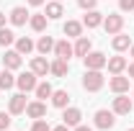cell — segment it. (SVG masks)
<instances>
[{
    "label": "cell",
    "instance_id": "6da1fadb",
    "mask_svg": "<svg viewBox=\"0 0 134 131\" xmlns=\"http://www.w3.org/2000/svg\"><path fill=\"white\" fill-rule=\"evenodd\" d=\"M103 85H106V77H103L100 69H85V75H83V90H88V93H98Z\"/></svg>",
    "mask_w": 134,
    "mask_h": 131
},
{
    "label": "cell",
    "instance_id": "7a4b0ae2",
    "mask_svg": "<svg viewBox=\"0 0 134 131\" xmlns=\"http://www.w3.org/2000/svg\"><path fill=\"white\" fill-rule=\"evenodd\" d=\"M93 121H96V129L111 131L114 126H116V113H114V111H108V108H100V111H96Z\"/></svg>",
    "mask_w": 134,
    "mask_h": 131
},
{
    "label": "cell",
    "instance_id": "8fae6325",
    "mask_svg": "<svg viewBox=\"0 0 134 131\" xmlns=\"http://www.w3.org/2000/svg\"><path fill=\"white\" fill-rule=\"evenodd\" d=\"M26 116L29 118H47V103L44 100H31L29 105H26Z\"/></svg>",
    "mask_w": 134,
    "mask_h": 131
},
{
    "label": "cell",
    "instance_id": "30bf717a",
    "mask_svg": "<svg viewBox=\"0 0 134 131\" xmlns=\"http://www.w3.org/2000/svg\"><path fill=\"white\" fill-rule=\"evenodd\" d=\"M29 18H31V13L26 10V5H16V8L10 10L8 21H10L13 26H26V23H29Z\"/></svg>",
    "mask_w": 134,
    "mask_h": 131
},
{
    "label": "cell",
    "instance_id": "5bb4252c",
    "mask_svg": "<svg viewBox=\"0 0 134 131\" xmlns=\"http://www.w3.org/2000/svg\"><path fill=\"white\" fill-rule=\"evenodd\" d=\"M132 44H134V41H132V36H129V33H116V36L111 39V46H114V51H116V54L126 51Z\"/></svg>",
    "mask_w": 134,
    "mask_h": 131
},
{
    "label": "cell",
    "instance_id": "836d02e7",
    "mask_svg": "<svg viewBox=\"0 0 134 131\" xmlns=\"http://www.w3.org/2000/svg\"><path fill=\"white\" fill-rule=\"evenodd\" d=\"M26 3H29V5H34V8H39V5H44L47 0H26Z\"/></svg>",
    "mask_w": 134,
    "mask_h": 131
},
{
    "label": "cell",
    "instance_id": "484cf974",
    "mask_svg": "<svg viewBox=\"0 0 134 131\" xmlns=\"http://www.w3.org/2000/svg\"><path fill=\"white\" fill-rule=\"evenodd\" d=\"M36 51H39L41 57H47L49 51H54V39H52V36H41V39L36 41Z\"/></svg>",
    "mask_w": 134,
    "mask_h": 131
},
{
    "label": "cell",
    "instance_id": "8d00e7d4",
    "mask_svg": "<svg viewBox=\"0 0 134 131\" xmlns=\"http://www.w3.org/2000/svg\"><path fill=\"white\" fill-rule=\"evenodd\" d=\"M5 21H8V16H5V13H3V10H0V28H3V26H5Z\"/></svg>",
    "mask_w": 134,
    "mask_h": 131
},
{
    "label": "cell",
    "instance_id": "7c38bea8",
    "mask_svg": "<svg viewBox=\"0 0 134 131\" xmlns=\"http://www.w3.org/2000/svg\"><path fill=\"white\" fill-rule=\"evenodd\" d=\"M54 57H59V59H67V62H70V57H75V49H72V44H70L67 39H59V41H54Z\"/></svg>",
    "mask_w": 134,
    "mask_h": 131
},
{
    "label": "cell",
    "instance_id": "ffe728a7",
    "mask_svg": "<svg viewBox=\"0 0 134 131\" xmlns=\"http://www.w3.org/2000/svg\"><path fill=\"white\" fill-rule=\"evenodd\" d=\"M83 21H67L65 26H62V33H65L67 39H77V36H83Z\"/></svg>",
    "mask_w": 134,
    "mask_h": 131
},
{
    "label": "cell",
    "instance_id": "3957f363",
    "mask_svg": "<svg viewBox=\"0 0 134 131\" xmlns=\"http://www.w3.org/2000/svg\"><path fill=\"white\" fill-rule=\"evenodd\" d=\"M134 108V98H129L126 93H119L116 98H114V105H111V111L116 116H129Z\"/></svg>",
    "mask_w": 134,
    "mask_h": 131
},
{
    "label": "cell",
    "instance_id": "cb8c5ba5",
    "mask_svg": "<svg viewBox=\"0 0 134 131\" xmlns=\"http://www.w3.org/2000/svg\"><path fill=\"white\" fill-rule=\"evenodd\" d=\"M52 105L54 108H67L70 105V93L67 90H54L52 93Z\"/></svg>",
    "mask_w": 134,
    "mask_h": 131
},
{
    "label": "cell",
    "instance_id": "e0dca14e",
    "mask_svg": "<svg viewBox=\"0 0 134 131\" xmlns=\"http://www.w3.org/2000/svg\"><path fill=\"white\" fill-rule=\"evenodd\" d=\"M67 72H70V62H67V59L54 57V62H49V75H54V77H65Z\"/></svg>",
    "mask_w": 134,
    "mask_h": 131
},
{
    "label": "cell",
    "instance_id": "83f0119b",
    "mask_svg": "<svg viewBox=\"0 0 134 131\" xmlns=\"http://www.w3.org/2000/svg\"><path fill=\"white\" fill-rule=\"evenodd\" d=\"M10 44H16V33L10 31V28H5V26H3V28H0V46H5V49H8Z\"/></svg>",
    "mask_w": 134,
    "mask_h": 131
},
{
    "label": "cell",
    "instance_id": "4316f807",
    "mask_svg": "<svg viewBox=\"0 0 134 131\" xmlns=\"http://www.w3.org/2000/svg\"><path fill=\"white\" fill-rule=\"evenodd\" d=\"M10 87H16V77H13V69H3V72H0V90L5 93V90H10Z\"/></svg>",
    "mask_w": 134,
    "mask_h": 131
},
{
    "label": "cell",
    "instance_id": "4fadbf2b",
    "mask_svg": "<svg viewBox=\"0 0 134 131\" xmlns=\"http://www.w3.org/2000/svg\"><path fill=\"white\" fill-rule=\"evenodd\" d=\"M126 57H121V54H116V57H108V62H106V67H108V72L111 75H121V72H126Z\"/></svg>",
    "mask_w": 134,
    "mask_h": 131
},
{
    "label": "cell",
    "instance_id": "f546056e",
    "mask_svg": "<svg viewBox=\"0 0 134 131\" xmlns=\"http://www.w3.org/2000/svg\"><path fill=\"white\" fill-rule=\"evenodd\" d=\"M10 113H5V111H0V131H8L10 129Z\"/></svg>",
    "mask_w": 134,
    "mask_h": 131
},
{
    "label": "cell",
    "instance_id": "2e32d148",
    "mask_svg": "<svg viewBox=\"0 0 134 131\" xmlns=\"http://www.w3.org/2000/svg\"><path fill=\"white\" fill-rule=\"evenodd\" d=\"M21 62H23V57H21L16 49H5V57H3V67H5V69H18Z\"/></svg>",
    "mask_w": 134,
    "mask_h": 131
},
{
    "label": "cell",
    "instance_id": "44dd1931",
    "mask_svg": "<svg viewBox=\"0 0 134 131\" xmlns=\"http://www.w3.org/2000/svg\"><path fill=\"white\" fill-rule=\"evenodd\" d=\"M72 49H75V57H80V59H83L85 54L93 49V41H90L88 36H77V39H75V44H72Z\"/></svg>",
    "mask_w": 134,
    "mask_h": 131
},
{
    "label": "cell",
    "instance_id": "9c48e42d",
    "mask_svg": "<svg viewBox=\"0 0 134 131\" xmlns=\"http://www.w3.org/2000/svg\"><path fill=\"white\" fill-rule=\"evenodd\" d=\"M26 105H29L26 93H16V95L10 98V103H8V113L10 116H21V113H26Z\"/></svg>",
    "mask_w": 134,
    "mask_h": 131
},
{
    "label": "cell",
    "instance_id": "d6a6232c",
    "mask_svg": "<svg viewBox=\"0 0 134 131\" xmlns=\"http://www.w3.org/2000/svg\"><path fill=\"white\" fill-rule=\"evenodd\" d=\"M72 131H93V129H90V126H85V123H77Z\"/></svg>",
    "mask_w": 134,
    "mask_h": 131
},
{
    "label": "cell",
    "instance_id": "74e56055",
    "mask_svg": "<svg viewBox=\"0 0 134 131\" xmlns=\"http://www.w3.org/2000/svg\"><path fill=\"white\" fill-rule=\"evenodd\" d=\"M129 54H132V57H134V44H132V46H129Z\"/></svg>",
    "mask_w": 134,
    "mask_h": 131
},
{
    "label": "cell",
    "instance_id": "f35d334b",
    "mask_svg": "<svg viewBox=\"0 0 134 131\" xmlns=\"http://www.w3.org/2000/svg\"><path fill=\"white\" fill-rule=\"evenodd\" d=\"M126 131H134V129H126Z\"/></svg>",
    "mask_w": 134,
    "mask_h": 131
},
{
    "label": "cell",
    "instance_id": "d6986e66",
    "mask_svg": "<svg viewBox=\"0 0 134 131\" xmlns=\"http://www.w3.org/2000/svg\"><path fill=\"white\" fill-rule=\"evenodd\" d=\"M47 18L49 21H59V18L65 16V5H62V0H52V3H47Z\"/></svg>",
    "mask_w": 134,
    "mask_h": 131
},
{
    "label": "cell",
    "instance_id": "e575fe53",
    "mask_svg": "<svg viewBox=\"0 0 134 131\" xmlns=\"http://www.w3.org/2000/svg\"><path fill=\"white\" fill-rule=\"evenodd\" d=\"M126 75H129V77L134 80V62H132V64H126Z\"/></svg>",
    "mask_w": 134,
    "mask_h": 131
},
{
    "label": "cell",
    "instance_id": "4dcf8cb0",
    "mask_svg": "<svg viewBox=\"0 0 134 131\" xmlns=\"http://www.w3.org/2000/svg\"><path fill=\"white\" fill-rule=\"evenodd\" d=\"M119 10H121V13H132L134 10V0H119Z\"/></svg>",
    "mask_w": 134,
    "mask_h": 131
},
{
    "label": "cell",
    "instance_id": "52a82bcc",
    "mask_svg": "<svg viewBox=\"0 0 134 131\" xmlns=\"http://www.w3.org/2000/svg\"><path fill=\"white\" fill-rule=\"evenodd\" d=\"M129 85H132V77H126L124 72H121V75H111V77H108V87H111L116 95H119V93H129Z\"/></svg>",
    "mask_w": 134,
    "mask_h": 131
},
{
    "label": "cell",
    "instance_id": "ba28073f",
    "mask_svg": "<svg viewBox=\"0 0 134 131\" xmlns=\"http://www.w3.org/2000/svg\"><path fill=\"white\" fill-rule=\"evenodd\" d=\"M62 123L70 126V129H75L77 123H83V113H80V108H72V105L62 108Z\"/></svg>",
    "mask_w": 134,
    "mask_h": 131
},
{
    "label": "cell",
    "instance_id": "9a60e30c",
    "mask_svg": "<svg viewBox=\"0 0 134 131\" xmlns=\"http://www.w3.org/2000/svg\"><path fill=\"white\" fill-rule=\"evenodd\" d=\"M103 13H98V10H85L83 16V26L85 28H98V26H103Z\"/></svg>",
    "mask_w": 134,
    "mask_h": 131
},
{
    "label": "cell",
    "instance_id": "ac0fdd59",
    "mask_svg": "<svg viewBox=\"0 0 134 131\" xmlns=\"http://www.w3.org/2000/svg\"><path fill=\"white\" fill-rule=\"evenodd\" d=\"M31 72L36 77H47V75H49V62H47V57H34L31 59Z\"/></svg>",
    "mask_w": 134,
    "mask_h": 131
},
{
    "label": "cell",
    "instance_id": "d590c367",
    "mask_svg": "<svg viewBox=\"0 0 134 131\" xmlns=\"http://www.w3.org/2000/svg\"><path fill=\"white\" fill-rule=\"evenodd\" d=\"M52 131H72V129H70V126H65V123H59V126H54Z\"/></svg>",
    "mask_w": 134,
    "mask_h": 131
},
{
    "label": "cell",
    "instance_id": "8992f818",
    "mask_svg": "<svg viewBox=\"0 0 134 131\" xmlns=\"http://www.w3.org/2000/svg\"><path fill=\"white\" fill-rule=\"evenodd\" d=\"M106 62H108V57H106L103 51H93V49L83 57L85 69H103V67H106Z\"/></svg>",
    "mask_w": 134,
    "mask_h": 131
},
{
    "label": "cell",
    "instance_id": "5b68a950",
    "mask_svg": "<svg viewBox=\"0 0 134 131\" xmlns=\"http://www.w3.org/2000/svg\"><path fill=\"white\" fill-rule=\"evenodd\" d=\"M36 85H39V77L34 75L31 69H29V72H21V75L16 77V87L21 90V93H34Z\"/></svg>",
    "mask_w": 134,
    "mask_h": 131
},
{
    "label": "cell",
    "instance_id": "277c9868",
    "mask_svg": "<svg viewBox=\"0 0 134 131\" xmlns=\"http://www.w3.org/2000/svg\"><path fill=\"white\" fill-rule=\"evenodd\" d=\"M121 28H124V16L121 13H108V16L103 18V31L108 33V36L121 33Z\"/></svg>",
    "mask_w": 134,
    "mask_h": 131
},
{
    "label": "cell",
    "instance_id": "d4e9b609",
    "mask_svg": "<svg viewBox=\"0 0 134 131\" xmlns=\"http://www.w3.org/2000/svg\"><path fill=\"white\" fill-rule=\"evenodd\" d=\"M52 93H54V87H52L47 80H44V82H39V85H36V90H34L36 100H44V103H47V98H52Z\"/></svg>",
    "mask_w": 134,
    "mask_h": 131
},
{
    "label": "cell",
    "instance_id": "7402d4cb",
    "mask_svg": "<svg viewBox=\"0 0 134 131\" xmlns=\"http://www.w3.org/2000/svg\"><path fill=\"white\" fill-rule=\"evenodd\" d=\"M36 49V44H34L29 36H16V51L21 54V57H26V54H31V51Z\"/></svg>",
    "mask_w": 134,
    "mask_h": 131
},
{
    "label": "cell",
    "instance_id": "1f68e13d",
    "mask_svg": "<svg viewBox=\"0 0 134 131\" xmlns=\"http://www.w3.org/2000/svg\"><path fill=\"white\" fill-rule=\"evenodd\" d=\"M77 5H80L83 10H96V5H98V0H77Z\"/></svg>",
    "mask_w": 134,
    "mask_h": 131
},
{
    "label": "cell",
    "instance_id": "ab89813d",
    "mask_svg": "<svg viewBox=\"0 0 134 131\" xmlns=\"http://www.w3.org/2000/svg\"><path fill=\"white\" fill-rule=\"evenodd\" d=\"M132 98H134V93H132Z\"/></svg>",
    "mask_w": 134,
    "mask_h": 131
},
{
    "label": "cell",
    "instance_id": "603a6c76",
    "mask_svg": "<svg viewBox=\"0 0 134 131\" xmlns=\"http://www.w3.org/2000/svg\"><path fill=\"white\" fill-rule=\"evenodd\" d=\"M47 23H49L47 13H34V16L29 18V26H31L36 33H41V31H44V28H47Z\"/></svg>",
    "mask_w": 134,
    "mask_h": 131
},
{
    "label": "cell",
    "instance_id": "f1b7e54d",
    "mask_svg": "<svg viewBox=\"0 0 134 131\" xmlns=\"http://www.w3.org/2000/svg\"><path fill=\"white\" fill-rule=\"evenodd\" d=\"M31 131H52V126L44 121V118H36V121L31 123Z\"/></svg>",
    "mask_w": 134,
    "mask_h": 131
}]
</instances>
